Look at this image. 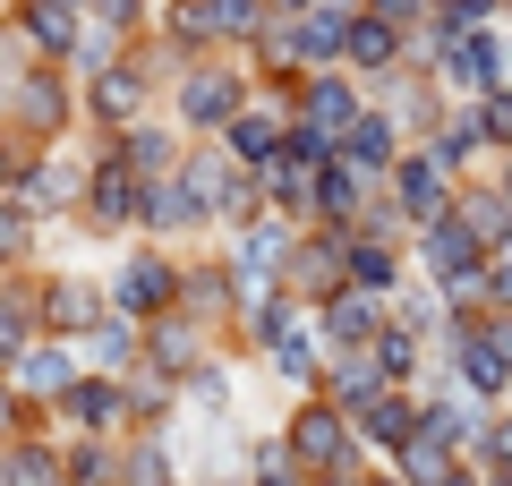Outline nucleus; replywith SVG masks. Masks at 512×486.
<instances>
[{
  "instance_id": "obj_1",
  "label": "nucleus",
  "mask_w": 512,
  "mask_h": 486,
  "mask_svg": "<svg viewBox=\"0 0 512 486\" xmlns=\"http://www.w3.org/2000/svg\"><path fill=\"white\" fill-rule=\"evenodd\" d=\"M163 43H128V52H111L103 69H86L77 77V103H86V137H120V128H137V120H154V103H163ZM180 69V60H171Z\"/></svg>"
},
{
  "instance_id": "obj_2",
  "label": "nucleus",
  "mask_w": 512,
  "mask_h": 486,
  "mask_svg": "<svg viewBox=\"0 0 512 486\" xmlns=\"http://www.w3.org/2000/svg\"><path fill=\"white\" fill-rule=\"evenodd\" d=\"M248 103H256L248 52H205V60H180V69H171V120H180L188 137H222Z\"/></svg>"
},
{
  "instance_id": "obj_3",
  "label": "nucleus",
  "mask_w": 512,
  "mask_h": 486,
  "mask_svg": "<svg viewBox=\"0 0 512 486\" xmlns=\"http://www.w3.org/2000/svg\"><path fill=\"white\" fill-rule=\"evenodd\" d=\"M137 214H146V180L137 162L120 154V137H86V197H77V231L86 239H137Z\"/></svg>"
},
{
  "instance_id": "obj_4",
  "label": "nucleus",
  "mask_w": 512,
  "mask_h": 486,
  "mask_svg": "<svg viewBox=\"0 0 512 486\" xmlns=\"http://www.w3.org/2000/svg\"><path fill=\"white\" fill-rule=\"evenodd\" d=\"M9 128H26L35 145H69L86 128V103H77V69L69 60H26L18 94H9Z\"/></svg>"
},
{
  "instance_id": "obj_5",
  "label": "nucleus",
  "mask_w": 512,
  "mask_h": 486,
  "mask_svg": "<svg viewBox=\"0 0 512 486\" xmlns=\"http://www.w3.org/2000/svg\"><path fill=\"white\" fill-rule=\"evenodd\" d=\"M487 239L470 231L461 214H436L410 231V265H419V282H436L444 299H478V273H487Z\"/></svg>"
},
{
  "instance_id": "obj_6",
  "label": "nucleus",
  "mask_w": 512,
  "mask_h": 486,
  "mask_svg": "<svg viewBox=\"0 0 512 486\" xmlns=\"http://www.w3.org/2000/svg\"><path fill=\"white\" fill-rule=\"evenodd\" d=\"M180 316H197L205 333L239 350V316H248V273L231 265V248H197L180 256Z\"/></svg>"
},
{
  "instance_id": "obj_7",
  "label": "nucleus",
  "mask_w": 512,
  "mask_h": 486,
  "mask_svg": "<svg viewBox=\"0 0 512 486\" xmlns=\"http://www.w3.org/2000/svg\"><path fill=\"white\" fill-rule=\"evenodd\" d=\"M282 444L308 461V478H333V469H359V461H367V444H359V427H350V410H342V401H325V393H299V401H291Z\"/></svg>"
},
{
  "instance_id": "obj_8",
  "label": "nucleus",
  "mask_w": 512,
  "mask_h": 486,
  "mask_svg": "<svg viewBox=\"0 0 512 486\" xmlns=\"http://www.w3.org/2000/svg\"><path fill=\"white\" fill-rule=\"evenodd\" d=\"M111 307L137 316V324L171 316V307H180V248H171V239H137V248L111 265Z\"/></svg>"
},
{
  "instance_id": "obj_9",
  "label": "nucleus",
  "mask_w": 512,
  "mask_h": 486,
  "mask_svg": "<svg viewBox=\"0 0 512 486\" xmlns=\"http://www.w3.org/2000/svg\"><path fill=\"white\" fill-rule=\"evenodd\" d=\"M35 307H43V342H86L94 324L111 316V282H94V273H35Z\"/></svg>"
},
{
  "instance_id": "obj_10",
  "label": "nucleus",
  "mask_w": 512,
  "mask_h": 486,
  "mask_svg": "<svg viewBox=\"0 0 512 486\" xmlns=\"http://www.w3.org/2000/svg\"><path fill=\"white\" fill-rule=\"evenodd\" d=\"M9 197H18L43 231H52V222H77V197H86V154H77V145H43V154L18 171Z\"/></svg>"
},
{
  "instance_id": "obj_11",
  "label": "nucleus",
  "mask_w": 512,
  "mask_h": 486,
  "mask_svg": "<svg viewBox=\"0 0 512 486\" xmlns=\"http://www.w3.org/2000/svg\"><path fill=\"white\" fill-rule=\"evenodd\" d=\"M52 435H137V410H128V376H103V367H86V376H77L69 393L52 401Z\"/></svg>"
},
{
  "instance_id": "obj_12",
  "label": "nucleus",
  "mask_w": 512,
  "mask_h": 486,
  "mask_svg": "<svg viewBox=\"0 0 512 486\" xmlns=\"http://www.w3.org/2000/svg\"><path fill=\"white\" fill-rule=\"evenodd\" d=\"M384 197L402 205V214H410V231H419V222L453 214L461 180H453V162H444V154H436L427 137H410V145H402V162H393V180H384Z\"/></svg>"
},
{
  "instance_id": "obj_13",
  "label": "nucleus",
  "mask_w": 512,
  "mask_h": 486,
  "mask_svg": "<svg viewBox=\"0 0 512 486\" xmlns=\"http://www.w3.org/2000/svg\"><path fill=\"white\" fill-rule=\"evenodd\" d=\"M214 359H231V342H222V333H205L197 316H180V307L146 324V367H154V376H171L180 393H188V384H197Z\"/></svg>"
},
{
  "instance_id": "obj_14",
  "label": "nucleus",
  "mask_w": 512,
  "mask_h": 486,
  "mask_svg": "<svg viewBox=\"0 0 512 486\" xmlns=\"http://www.w3.org/2000/svg\"><path fill=\"white\" fill-rule=\"evenodd\" d=\"M512 77V52H504V26H478V35H453L436 43V86L453 94V103H478L487 86H504Z\"/></svg>"
},
{
  "instance_id": "obj_15",
  "label": "nucleus",
  "mask_w": 512,
  "mask_h": 486,
  "mask_svg": "<svg viewBox=\"0 0 512 486\" xmlns=\"http://www.w3.org/2000/svg\"><path fill=\"white\" fill-rule=\"evenodd\" d=\"M0 26L18 35L26 60H77V43H86V9L77 0H0Z\"/></svg>"
},
{
  "instance_id": "obj_16",
  "label": "nucleus",
  "mask_w": 512,
  "mask_h": 486,
  "mask_svg": "<svg viewBox=\"0 0 512 486\" xmlns=\"http://www.w3.org/2000/svg\"><path fill=\"white\" fill-rule=\"evenodd\" d=\"M367 103H376V86H367V77H350V69H316L308 86L291 94V111L316 128V137H333V145L359 128V111H367Z\"/></svg>"
},
{
  "instance_id": "obj_17",
  "label": "nucleus",
  "mask_w": 512,
  "mask_h": 486,
  "mask_svg": "<svg viewBox=\"0 0 512 486\" xmlns=\"http://www.w3.org/2000/svg\"><path fill=\"white\" fill-rule=\"evenodd\" d=\"M342 282H350V231L308 222V231H299V248H291V265H282V290H299L308 307H325Z\"/></svg>"
},
{
  "instance_id": "obj_18",
  "label": "nucleus",
  "mask_w": 512,
  "mask_h": 486,
  "mask_svg": "<svg viewBox=\"0 0 512 486\" xmlns=\"http://www.w3.org/2000/svg\"><path fill=\"white\" fill-rule=\"evenodd\" d=\"M291 120H299V111H291V94H265V86H256V103L239 111L231 128H222V145H231V154L248 162V171H274V162H282V145H291Z\"/></svg>"
},
{
  "instance_id": "obj_19",
  "label": "nucleus",
  "mask_w": 512,
  "mask_h": 486,
  "mask_svg": "<svg viewBox=\"0 0 512 486\" xmlns=\"http://www.w3.org/2000/svg\"><path fill=\"white\" fill-rule=\"evenodd\" d=\"M419 401H427V427H436V435H444L453 452H478V444H487V418H495V410H487V401L470 393V384H453L444 367H427Z\"/></svg>"
},
{
  "instance_id": "obj_20",
  "label": "nucleus",
  "mask_w": 512,
  "mask_h": 486,
  "mask_svg": "<svg viewBox=\"0 0 512 486\" xmlns=\"http://www.w3.org/2000/svg\"><path fill=\"white\" fill-rule=\"evenodd\" d=\"M376 205H384V180H367L350 154H333L325 171H316V222H325V231H359Z\"/></svg>"
},
{
  "instance_id": "obj_21",
  "label": "nucleus",
  "mask_w": 512,
  "mask_h": 486,
  "mask_svg": "<svg viewBox=\"0 0 512 486\" xmlns=\"http://www.w3.org/2000/svg\"><path fill=\"white\" fill-rule=\"evenodd\" d=\"M291 248H299V222H282V214H256V222H239V231H231V265L248 273V299L282 282Z\"/></svg>"
},
{
  "instance_id": "obj_22",
  "label": "nucleus",
  "mask_w": 512,
  "mask_h": 486,
  "mask_svg": "<svg viewBox=\"0 0 512 486\" xmlns=\"http://www.w3.org/2000/svg\"><path fill=\"white\" fill-rule=\"evenodd\" d=\"M342 69H350V77H367V86H384L393 69H410V35H402L393 18H376V9H350Z\"/></svg>"
},
{
  "instance_id": "obj_23",
  "label": "nucleus",
  "mask_w": 512,
  "mask_h": 486,
  "mask_svg": "<svg viewBox=\"0 0 512 486\" xmlns=\"http://www.w3.org/2000/svg\"><path fill=\"white\" fill-rule=\"evenodd\" d=\"M316 324H325L333 350H367L384 324H393V299H384V290H367V282H342L325 307H316Z\"/></svg>"
},
{
  "instance_id": "obj_24",
  "label": "nucleus",
  "mask_w": 512,
  "mask_h": 486,
  "mask_svg": "<svg viewBox=\"0 0 512 486\" xmlns=\"http://www.w3.org/2000/svg\"><path fill=\"white\" fill-rule=\"evenodd\" d=\"M419 427H427V401L410 393V384H384V393L359 410V444H367V461H393V452H402Z\"/></svg>"
},
{
  "instance_id": "obj_25",
  "label": "nucleus",
  "mask_w": 512,
  "mask_h": 486,
  "mask_svg": "<svg viewBox=\"0 0 512 486\" xmlns=\"http://www.w3.org/2000/svg\"><path fill=\"white\" fill-rule=\"evenodd\" d=\"M248 77H256L265 94H299V86L316 77V69H308V43H299V18H274L265 35L248 43Z\"/></svg>"
},
{
  "instance_id": "obj_26",
  "label": "nucleus",
  "mask_w": 512,
  "mask_h": 486,
  "mask_svg": "<svg viewBox=\"0 0 512 486\" xmlns=\"http://www.w3.org/2000/svg\"><path fill=\"white\" fill-rule=\"evenodd\" d=\"M325 359H333V342H325V324L308 316V324H291V333L265 350V376L291 384V401H299V393H316V384H325Z\"/></svg>"
},
{
  "instance_id": "obj_27",
  "label": "nucleus",
  "mask_w": 512,
  "mask_h": 486,
  "mask_svg": "<svg viewBox=\"0 0 512 486\" xmlns=\"http://www.w3.org/2000/svg\"><path fill=\"white\" fill-rule=\"evenodd\" d=\"M9 376H18L26 401H43V410H52V401L86 376V350H77V342H35V350H18V367H9Z\"/></svg>"
},
{
  "instance_id": "obj_28",
  "label": "nucleus",
  "mask_w": 512,
  "mask_h": 486,
  "mask_svg": "<svg viewBox=\"0 0 512 486\" xmlns=\"http://www.w3.org/2000/svg\"><path fill=\"white\" fill-rule=\"evenodd\" d=\"M205 231V214H197V197H188V180L171 171V180H146V214H137V239H197Z\"/></svg>"
},
{
  "instance_id": "obj_29",
  "label": "nucleus",
  "mask_w": 512,
  "mask_h": 486,
  "mask_svg": "<svg viewBox=\"0 0 512 486\" xmlns=\"http://www.w3.org/2000/svg\"><path fill=\"white\" fill-rule=\"evenodd\" d=\"M402 145H410V128L393 120V111H384V103H367V111H359V128H350V137H342V154L359 162L367 180H393V162H402Z\"/></svg>"
},
{
  "instance_id": "obj_30",
  "label": "nucleus",
  "mask_w": 512,
  "mask_h": 486,
  "mask_svg": "<svg viewBox=\"0 0 512 486\" xmlns=\"http://www.w3.org/2000/svg\"><path fill=\"white\" fill-rule=\"evenodd\" d=\"M0 486H69V452H60L52 427L18 435V444H0Z\"/></svg>"
},
{
  "instance_id": "obj_31",
  "label": "nucleus",
  "mask_w": 512,
  "mask_h": 486,
  "mask_svg": "<svg viewBox=\"0 0 512 486\" xmlns=\"http://www.w3.org/2000/svg\"><path fill=\"white\" fill-rule=\"evenodd\" d=\"M453 214L470 222V231L487 239V248H512V188L495 180V171H470V180H461V197H453Z\"/></svg>"
},
{
  "instance_id": "obj_32",
  "label": "nucleus",
  "mask_w": 512,
  "mask_h": 486,
  "mask_svg": "<svg viewBox=\"0 0 512 486\" xmlns=\"http://www.w3.org/2000/svg\"><path fill=\"white\" fill-rule=\"evenodd\" d=\"M43 342V307H35V273H0V367H18V350Z\"/></svg>"
},
{
  "instance_id": "obj_33",
  "label": "nucleus",
  "mask_w": 512,
  "mask_h": 486,
  "mask_svg": "<svg viewBox=\"0 0 512 486\" xmlns=\"http://www.w3.org/2000/svg\"><path fill=\"white\" fill-rule=\"evenodd\" d=\"M120 154L137 162V180H171L180 154H188V128L180 120H137V128H120Z\"/></svg>"
},
{
  "instance_id": "obj_34",
  "label": "nucleus",
  "mask_w": 512,
  "mask_h": 486,
  "mask_svg": "<svg viewBox=\"0 0 512 486\" xmlns=\"http://www.w3.org/2000/svg\"><path fill=\"white\" fill-rule=\"evenodd\" d=\"M316 393H325V401H342V410H350V427H359V410L384 393L376 350H333V359H325V384H316Z\"/></svg>"
},
{
  "instance_id": "obj_35",
  "label": "nucleus",
  "mask_w": 512,
  "mask_h": 486,
  "mask_svg": "<svg viewBox=\"0 0 512 486\" xmlns=\"http://www.w3.org/2000/svg\"><path fill=\"white\" fill-rule=\"evenodd\" d=\"M77 350H86V367H103V376H128V367H146V324L111 307V316L94 324V333H86Z\"/></svg>"
},
{
  "instance_id": "obj_36",
  "label": "nucleus",
  "mask_w": 512,
  "mask_h": 486,
  "mask_svg": "<svg viewBox=\"0 0 512 486\" xmlns=\"http://www.w3.org/2000/svg\"><path fill=\"white\" fill-rule=\"evenodd\" d=\"M410 248L402 239H376V231H350V282H367V290H384V299H393V290L410 282Z\"/></svg>"
},
{
  "instance_id": "obj_37",
  "label": "nucleus",
  "mask_w": 512,
  "mask_h": 486,
  "mask_svg": "<svg viewBox=\"0 0 512 486\" xmlns=\"http://www.w3.org/2000/svg\"><path fill=\"white\" fill-rule=\"evenodd\" d=\"M128 435H60V452H69V486H120L128 478Z\"/></svg>"
},
{
  "instance_id": "obj_38",
  "label": "nucleus",
  "mask_w": 512,
  "mask_h": 486,
  "mask_svg": "<svg viewBox=\"0 0 512 486\" xmlns=\"http://www.w3.org/2000/svg\"><path fill=\"white\" fill-rule=\"evenodd\" d=\"M367 350H376L384 384H410V393H419V384H427V367H436V342H419L410 324H384V333H376Z\"/></svg>"
},
{
  "instance_id": "obj_39",
  "label": "nucleus",
  "mask_w": 512,
  "mask_h": 486,
  "mask_svg": "<svg viewBox=\"0 0 512 486\" xmlns=\"http://www.w3.org/2000/svg\"><path fill=\"white\" fill-rule=\"evenodd\" d=\"M197 9H205V26H214V52H248V43L274 26L265 0H197Z\"/></svg>"
},
{
  "instance_id": "obj_40",
  "label": "nucleus",
  "mask_w": 512,
  "mask_h": 486,
  "mask_svg": "<svg viewBox=\"0 0 512 486\" xmlns=\"http://www.w3.org/2000/svg\"><path fill=\"white\" fill-rule=\"evenodd\" d=\"M299 43H308V69H342V43H350V0H325L299 18Z\"/></svg>"
},
{
  "instance_id": "obj_41",
  "label": "nucleus",
  "mask_w": 512,
  "mask_h": 486,
  "mask_svg": "<svg viewBox=\"0 0 512 486\" xmlns=\"http://www.w3.org/2000/svg\"><path fill=\"white\" fill-rule=\"evenodd\" d=\"M453 461H470V452H453V444H444L436 427H419V435H410L402 452H393V469H402L410 486H444V478H453Z\"/></svg>"
},
{
  "instance_id": "obj_42",
  "label": "nucleus",
  "mask_w": 512,
  "mask_h": 486,
  "mask_svg": "<svg viewBox=\"0 0 512 486\" xmlns=\"http://www.w3.org/2000/svg\"><path fill=\"white\" fill-rule=\"evenodd\" d=\"M248 486H316V478H308V461H299V452L282 444V427H274V435H248Z\"/></svg>"
},
{
  "instance_id": "obj_43",
  "label": "nucleus",
  "mask_w": 512,
  "mask_h": 486,
  "mask_svg": "<svg viewBox=\"0 0 512 486\" xmlns=\"http://www.w3.org/2000/svg\"><path fill=\"white\" fill-rule=\"evenodd\" d=\"M478 26H504V0H436V18H427L419 35H427V52H436V43H453V35H478Z\"/></svg>"
},
{
  "instance_id": "obj_44",
  "label": "nucleus",
  "mask_w": 512,
  "mask_h": 486,
  "mask_svg": "<svg viewBox=\"0 0 512 486\" xmlns=\"http://www.w3.org/2000/svg\"><path fill=\"white\" fill-rule=\"evenodd\" d=\"M128 478L120 486H188L180 478V461H171V435H128Z\"/></svg>"
},
{
  "instance_id": "obj_45",
  "label": "nucleus",
  "mask_w": 512,
  "mask_h": 486,
  "mask_svg": "<svg viewBox=\"0 0 512 486\" xmlns=\"http://www.w3.org/2000/svg\"><path fill=\"white\" fill-rule=\"evenodd\" d=\"M35 239H43V222L18 197H0V273H35Z\"/></svg>"
},
{
  "instance_id": "obj_46",
  "label": "nucleus",
  "mask_w": 512,
  "mask_h": 486,
  "mask_svg": "<svg viewBox=\"0 0 512 486\" xmlns=\"http://www.w3.org/2000/svg\"><path fill=\"white\" fill-rule=\"evenodd\" d=\"M86 18L103 26V35H120V43H146L154 18H163V0H86Z\"/></svg>"
},
{
  "instance_id": "obj_47",
  "label": "nucleus",
  "mask_w": 512,
  "mask_h": 486,
  "mask_svg": "<svg viewBox=\"0 0 512 486\" xmlns=\"http://www.w3.org/2000/svg\"><path fill=\"white\" fill-rule=\"evenodd\" d=\"M35 427H52V410H43V401H26L18 376L0 367V444H18V435H35Z\"/></svg>"
},
{
  "instance_id": "obj_48",
  "label": "nucleus",
  "mask_w": 512,
  "mask_h": 486,
  "mask_svg": "<svg viewBox=\"0 0 512 486\" xmlns=\"http://www.w3.org/2000/svg\"><path fill=\"white\" fill-rule=\"evenodd\" d=\"M478 307H487V316H512V248L487 256V273H478Z\"/></svg>"
},
{
  "instance_id": "obj_49",
  "label": "nucleus",
  "mask_w": 512,
  "mask_h": 486,
  "mask_svg": "<svg viewBox=\"0 0 512 486\" xmlns=\"http://www.w3.org/2000/svg\"><path fill=\"white\" fill-rule=\"evenodd\" d=\"M35 154H43V145L26 137V128H9V120H0V197L18 188V171H26V162H35Z\"/></svg>"
},
{
  "instance_id": "obj_50",
  "label": "nucleus",
  "mask_w": 512,
  "mask_h": 486,
  "mask_svg": "<svg viewBox=\"0 0 512 486\" xmlns=\"http://www.w3.org/2000/svg\"><path fill=\"white\" fill-rule=\"evenodd\" d=\"M478 128L495 137V154L512 145V77H504V86H487V94H478Z\"/></svg>"
},
{
  "instance_id": "obj_51",
  "label": "nucleus",
  "mask_w": 512,
  "mask_h": 486,
  "mask_svg": "<svg viewBox=\"0 0 512 486\" xmlns=\"http://www.w3.org/2000/svg\"><path fill=\"white\" fill-rule=\"evenodd\" d=\"M367 9H376V18H393L402 35H419V26L436 18V0H367Z\"/></svg>"
},
{
  "instance_id": "obj_52",
  "label": "nucleus",
  "mask_w": 512,
  "mask_h": 486,
  "mask_svg": "<svg viewBox=\"0 0 512 486\" xmlns=\"http://www.w3.org/2000/svg\"><path fill=\"white\" fill-rule=\"evenodd\" d=\"M316 486H376V461H359V469H333V478H316Z\"/></svg>"
},
{
  "instance_id": "obj_53",
  "label": "nucleus",
  "mask_w": 512,
  "mask_h": 486,
  "mask_svg": "<svg viewBox=\"0 0 512 486\" xmlns=\"http://www.w3.org/2000/svg\"><path fill=\"white\" fill-rule=\"evenodd\" d=\"M444 486H487V469H478V461H453V478H444Z\"/></svg>"
},
{
  "instance_id": "obj_54",
  "label": "nucleus",
  "mask_w": 512,
  "mask_h": 486,
  "mask_svg": "<svg viewBox=\"0 0 512 486\" xmlns=\"http://www.w3.org/2000/svg\"><path fill=\"white\" fill-rule=\"evenodd\" d=\"M274 18H308V9H325V0H265Z\"/></svg>"
},
{
  "instance_id": "obj_55",
  "label": "nucleus",
  "mask_w": 512,
  "mask_h": 486,
  "mask_svg": "<svg viewBox=\"0 0 512 486\" xmlns=\"http://www.w3.org/2000/svg\"><path fill=\"white\" fill-rule=\"evenodd\" d=\"M487 171H495V180H504V188H512V145H504V154H495V162H487Z\"/></svg>"
},
{
  "instance_id": "obj_56",
  "label": "nucleus",
  "mask_w": 512,
  "mask_h": 486,
  "mask_svg": "<svg viewBox=\"0 0 512 486\" xmlns=\"http://www.w3.org/2000/svg\"><path fill=\"white\" fill-rule=\"evenodd\" d=\"M376 486H410V478H402V469H393V461H376Z\"/></svg>"
},
{
  "instance_id": "obj_57",
  "label": "nucleus",
  "mask_w": 512,
  "mask_h": 486,
  "mask_svg": "<svg viewBox=\"0 0 512 486\" xmlns=\"http://www.w3.org/2000/svg\"><path fill=\"white\" fill-rule=\"evenodd\" d=\"M504 26H512V0H504Z\"/></svg>"
},
{
  "instance_id": "obj_58",
  "label": "nucleus",
  "mask_w": 512,
  "mask_h": 486,
  "mask_svg": "<svg viewBox=\"0 0 512 486\" xmlns=\"http://www.w3.org/2000/svg\"><path fill=\"white\" fill-rule=\"evenodd\" d=\"M350 9H367V0H350Z\"/></svg>"
},
{
  "instance_id": "obj_59",
  "label": "nucleus",
  "mask_w": 512,
  "mask_h": 486,
  "mask_svg": "<svg viewBox=\"0 0 512 486\" xmlns=\"http://www.w3.org/2000/svg\"><path fill=\"white\" fill-rule=\"evenodd\" d=\"M77 9H86V0H77Z\"/></svg>"
},
{
  "instance_id": "obj_60",
  "label": "nucleus",
  "mask_w": 512,
  "mask_h": 486,
  "mask_svg": "<svg viewBox=\"0 0 512 486\" xmlns=\"http://www.w3.org/2000/svg\"><path fill=\"white\" fill-rule=\"evenodd\" d=\"M504 410H512V401H504Z\"/></svg>"
}]
</instances>
